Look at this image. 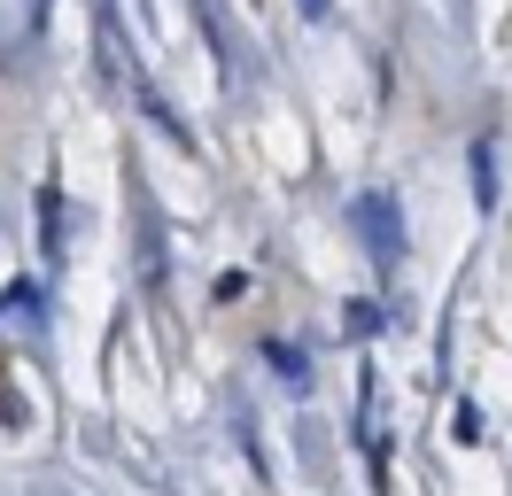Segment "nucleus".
Instances as JSON below:
<instances>
[{
    "label": "nucleus",
    "instance_id": "obj_1",
    "mask_svg": "<svg viewBox=\"0 0 512 496\" xmlns=\"http://www.w3.org/2000/svg\"><path fill=\"white\" fill-rule=\"evenodd\" d=\"M365 225H373V256H396V202H365Z\"/></svg>",
    "mask_w": 512,
    "mask_h": 496
}]
</instances>
